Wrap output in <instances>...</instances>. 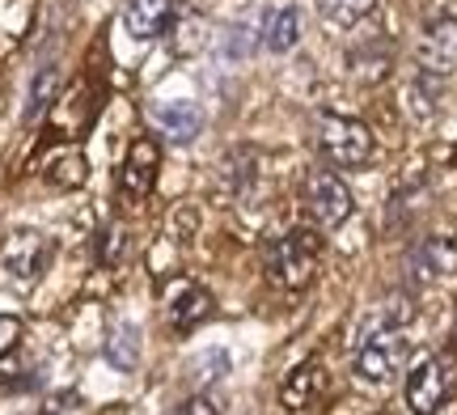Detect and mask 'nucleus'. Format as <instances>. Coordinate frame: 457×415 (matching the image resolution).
<instances>
[{
  "instance_id": "1",
  "label": "nucleus",
  "mask_w": 457,
  "mask_h": 415,
  "mask_svg": "<svg viewBox=\"0 0 457 415\" xmlns=\"http://www.w3.org/2000/svg\"><path fill=\"white\" fill-rule=\"evenodd\" d=\"M318 267H322V237L313 229L284 233L271 246V254H267V271L284 288H305L318 276Z\"/></svg>"
},
{
  "instance_id": "2",
  "label": "nucleus",
  "mask_w": 457,
  "mask_h": 415,
  "mask_svg": "<svg viewBox=\"0 0 457 415\" xmlns=\"http://www.w3.org/2000/svg\"><path fill=\"white\" fill-rule=\"evenodd\" d=\"M318 149L327 153L335 166H364L373 157V132L360 119L322 115L318 119Z\"/></svg>"
},
{
  "instance_id": "3",
  "label": "nucleus",
  "mask_w": 457,
  "mask_h": 415,
  "mask_svg": "<svg viewBox=\"0 0 457 415\" xmlns=\"http://www.w3.org/2000/svg\"><path fill=\"white\" fill-rule=\"evenodd\" d=\"M457 386V365L449 356H428L407 378V407L415 415H436Z\"/></svg>"
},
{
  "instance_id": "4",
  "label": "nucleus",
  "mask_w": 457,
  "mask_h": 415,
  "mask_svg": "<svg viewBox=\"0 0 457 415\" xmlns=\"http://www.w3.org/2000/svg\"><path fill=\"white\" fill-rule=\"evenodd\" d=\"M407 335L403 331H369L360 339V352H356V373L364 382H390L398 378V369L407 365Z\"/></svg>"
},
{
  "instance_id": "5",
  "label": "nucleus",
  "mask_w": 457,
  "mask_h": 415,
  "mask_svg": "<svg viewBox=\"0 0 457 415\" xmlns=\"http://www.w3.org/2000/svg\"><path fill=\"white\" fill-rule=\"evenodd\" d=\"M51 254H55V246H51L47 233L17 229V233H9V242L0 250V263H4V271H9L17 284H34L43 271H47Z\"/></svg>"
},
{
  "instance_id": "6",
  "label": "nucleus",
  "mask_w": 457,
  "mask_h": 415,
  "mask_svg": "<svg viewBox=\"0 0 457 415\" xmlns=\"http://www.w3.org/2000/svg\"><path fill=\"white\" fill-rule=\"evenodd\" d=\"M305 212L327 225V229H339L343 220L352 216V191L330 174V170H313L305 178Z\"/></svg>"
},
{
  "instance_id": "7",
  "label": "nucleus",
  "mask_w": 457,
  "mask_h": 415,
  "mask_svg": "<svg viewBox=\"0 0 457 415\" xmlns=\"http://www.w3.org/2000/svg\"><path fill=\"white\" fill-rule=\"evenodd\" d=\"M165 310H170V322L174 331H195L199 322H208L216 310V301L208 288H199L191 280H174L165 288Z\"/></svg>"
},
{
  "instance_id": "8",
  "label": "nucleus",
  "mask_w": 457,
  "mask_h": 415,
  "mask_svg": "<svg viewBox=\"0 0 457 415\" xmlns=\"http://www.w3.org/2000/svg\"><path fill=\"white\" fill-rule=\"evenodd\" d=\"M157 170H162V149H157V140H131L128 157H123V174H119V187L136 195V200H145L148 191L157 187Z\"/></svg>"
},
{
  "instance_id": "9",
  "label": "nucleus",
  "mask_w": 457,
  "mask_h": 415,
  "mask_svg": "<svg viewBox=\"0 0 457 415\" xmlns=\"http://www.w3.org/2000/svg\"><path fill=\"white\" fill-rule=\"evenodd\" d=\"M420 68L432 72V77H449L457 68V21L453 17H441L424 30V43H420Z\"/></svg>"
},
{
  "instance_id": "10",
  "label": "nucleus",
  "mask_w": 457,
  "mask_h": 415,
  "mask_svg": "<svg viewBox=\"0 0 457 415\" xmlns=\"http://www.w3.org/2000/svg\"><path fill=\"white\" fill-rule=\"evenodd\" d=\"M327 394V369L322 361H305V365H296L284 386H279V403H284V411H310L318 407V399Z\"/></svg>"
},
{
  "instance_id": "11",
  "label": "nucleus",
  "mask_w": 457,
  "mask_h": 415,
  "mask_svg": "<svg viewBox=\"0 0 457 415\" xmlns=\"http://www.w3.org/2000/svg\"><path fill=\"white\" fill-rule=\"evenodd\" d=\"M170 21H174V0H128V9H123V26L140 43L162 38Z\"/></svg>"
},
{
  "instance_id": "12",
  "label": "nucleus",
  "mask_w": 457,
  "mask_h": 415,
  "mask_svg": "<svg viewBox=\"0 0 457 415\" xmlns=\"http://www.w3.org/2000/svg\"><path fill=\"white\" fill-rule=\"evenodd\" d=\"M153 123H157V132L165 140H174V145H191L204 128V115H199V106L191 102H162V106H153Z\"/></svg>"
},
{
  "instance_id": "13",
  "label": "nucleus",
  "mask_w": 457,
  "mask_h": 415,
  "mask_svg": "<svg viewBox=\"0 0 457 415\" xmlns=\"http://www.w3.org/2000/svg\"><path fill=\"white\" fill-rule=\"evenodd\" d=\"M415 271H420V280H436V276L457 271V242H449V237L428 242V246L415 254Z\"/></svg>"
},
{
  "instance_id": "14",
  "label": "nucleus",
  "mask_w": 457,
  "mask_h": 415,
  "mask_svg": "<svg viewBox=\"0 0 457 415\" xmlns=\"http://www.w3.org/2000/svg\"><path fill=\"white\" fill-rule=\"evenodd\" d=\"M296 34H301V13H296L293 4H284V9H276V13L267 17L262 43H267V51H293Z\"/></svg>"
},
{
  "instance_id": "15",
  "label": "nucleus",
  "mask_w": 457,
  "mask_h": 415,
  "mask_svg": "<svg viewBox=\"0 0 457 415\" xmlns=\"http://www.w3.org/2000/svg\"><path fill=\"white\" fill-rule=\"evenodd\" d=\"M106 361H111L114 369L140 365V331H136L131 322H123V327H114V331L106 335Z\"/></svg>"
},
{
  "instance_id": "16",
  "label": "nucleus",
  "mask_w": 457,
  "mask_h": 415,
  "mask_svg": "<svg viewBox=\"0 0 457 415\" xmlns=\"http://www.w3.org/2000/svg\"><path fill=\"white\" fill-rule=\"evenodd\" d=\"M225 373H228V356H225V352H199L195 361H191V382H195L199 390L216 386Z\"/></svg>"
},
{
  "instance_id": "17",
  "label": "nucleus",
  "mask_w": 457,
  "mask_h": 415,
  "mask_svg": "<svg viewBox=\"0 0 457 415\" xmlns=\"http://www.w3.org/2000/svg\"><path fill=\"white\" fill-rule=\"evenodd\" d=\"M377 0H322V17L335 26H356L360 17L373 9Z\"/></svg>"
},
{
  "instance_id": "18",
  "label": "nucleus",
  "mask_w": 457,
  "mask_h": 415,
  "mask_svg": "<svg viewBox=\"0 0 457 415\" xmlns=\"http://www.w3.org/2000/svg\"><path fill=\"white\" fill-rule=\"evenodd\" d=\"M55 85H60V72H55V68H43L38 81H34V89H30V111H26V119H38L47 111L51 98H55Z\"/></svg>"
},
{
  "instance_id": "19",
  "label": "nucleus",
  "mask_w": 457,
  "mask_h": 415,
  "mask_svg": "<svg viewBox=\"0 0 457 415\" xmlns=\"http://www.w3.org/2000/svg\"><path fill=\"white\" fill-rule=\"evenodd\" d=\"M51 183L55 187H81L85 183V157L77 149L64 153L55 166H51Z\"/></svg>"
},
{
  "instance_id": "20",
  "label": "nucleus",
  "mask_w": 457,
  "mask_h": 415,
  "mask_svg": "<svg viewBox=\"0 0 457 415\" xmlns=\"http://www.w3.org/2000/svg\"><path fill=\"white\" fill-rule=\"evenodd\" d=\"M21 344V318L17 314H0V356L13 352Z\"/></svg>"
},
{
  "instance_id": "21",
  "label": "nucleus",
  "mask_w": 457,
  "mask_h": 415,
  "mask_svg": "<svg viewBox=\"0 0 457 415\" xmlns=\"http://www.w3.org/2000/svg\"><path fill=\"white\" fill-rule=\"evenodd\" d=\"M170 415H220L216 411V403L212 399H204V394H195V399H187V403H179Z\"/></svg>"
},
{
  "instance_id": "22",
  "label": "nucleus",
  "mask_w": 457,
  "mask_h": 415,
  "mask_svg": "<svg viewBox=\"0 0 457 415\" xmlns=\"http://www.w3.org/2000/svg\"><path fill=\"white\" fill-rule=\"evenodd\" d=\"M77 407H81V399H77V394H55V399H51L38 415H77Z\"/></svg>"
},
{
  "instance_id": "23",
  "label": "nucleus",
  "mask_w": 457,
  "mask_h": 415,
  "mask_svg": "<svg viewBox=\"0 0 457 415\" xmlns=\"http://www.w3.org/2000/svg\"><path fill=\"white\" fill-rule=\"evenodd\" d=\"M453 162H457V149H453Z\"/></svg>"
}]
</instances>
